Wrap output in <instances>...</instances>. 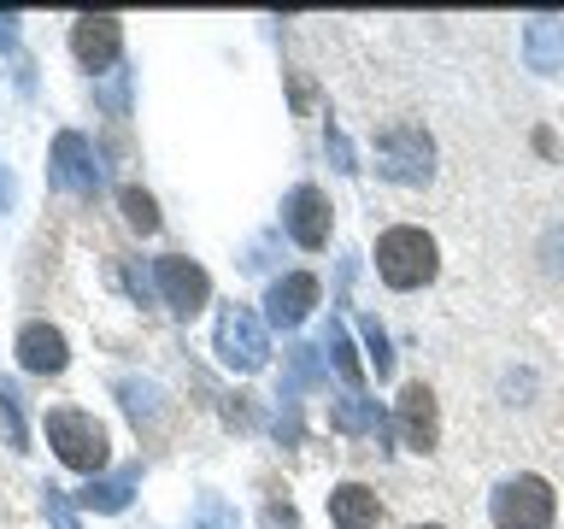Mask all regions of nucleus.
<instances>
[{
    "label": "nucleus",
    "mask_w": 564,
    "mask_h": 529,
    "mask_svg": "<svg viewBox=\"0 0 564 529\" xmlns=\"http://www.w3.org/2000/svg\"><path fill=\"white\" fill-rule=\"evenodd\" d=\"M324 353H329V365H335V377H341L352 395H359V382H365V365H359V353H352L347 342V330L341 324H324Z\"/></svg>",
    "instance_id": "nucleus-17"
},
{
    "label": "nucleus",
    "mask_w": 564,
    "mask_h": 529,
    "mask_svg": "<svg viewBox=\"0 0 564 529\" xmlns=\"http://www.w3.org/2000/svg\"><path fill=\"white\" fill-rule=\"evenodd\" d=\"M53 183L65 194H77V201H95L100 194V159L88 148V136H77V130L53 136Z\"/></svg>",
    "instance_id": "nucleus-7"
},
{
    "label": "nucleus",
    "mask_w": 564,
    "mask_h": 529,
    "mask_svg": "<svg viewBox=\"0 0 564 529\" xmlns=\"http://www.w3.org/2000/svg\"><path fill=\"white\" fill-rule=\"evenodd\" d=\"M100 106L112 118H123V106H130V71H112V83L100 88Z\"/></svg>",
    "instance_id": "nucleus-24"
},
{
    "label": "nucleus",
    "mask_w": 564,
    "mask_h": 529,
    "mask_svg": "<svg viewBox=\"0 0 564 529\" xmlns=\"http://www.w3.org/2000/svg\"><path fill=\"white\" fill-rule=\"evenodd\" d=\"M47 447L59 453V465L83 471V476H100L106 471V430L88 412H70V406L47 412Z\"/></svg>",
    "instance_id": "nucleus-3"
},
{
    "label": "nucleus",
    "mask_w": 564,
    "mask_h": 529,
    "mask_svg": "<svg viewBox=\"0 0 564 529\" xmlns=\"http://www.w3.org/2000/svg\"><path fill=\"white\" fill-rule=\"evenodd\" d=\"M412 529H441V523H412Z\"/></svg>",
    "instance_id": "nucleus-29"
},
{
    "label": "nucleus",
    "mask_w": 564,
    "mask_h": 529,
    "mask_svg": "<svg viewBox=\"0 0 564 529\" xmlns=\"http://www.w3.org/2000/svg\"><path fill=\"white\" fill-rule=\"evenodd\" d=\"M42 506H47V518H53V529H77V511H70V500H65V488H42Z\"/></svg>",
    "instance_id": "nucleus-23"
},
{
    "label": "nucleus",
    "mask_w": 564,
    "mask_h": 529,
    "mask_svg": "<svg viewBox=\"0 0 564 529\" xmlns=\"http://www.w3.org/2000/svg\"><path fill=\"white\" fill-rule=\"evenodd\" d=\"M188 529H241V523H236V511H229V500H218V494H206V500L194 506Z\"/></svg>",
    "instance_id": "nucleus-21"
},
{
    "label": "nucleus",
    "mask_w": 564,
    "mask_h": 529,
    "mask_svg": "<svg viewBox=\"0 0 564 529\" xmlns=\"http://www.w3.org/2000/svg\"><path fill=\"white\" fill-rule=\"evenodd\" d=\"M118 206H123V218H130V229H141V236L159 229V206H153L148 188H118Z\"/></svg>",
    "instance_id": "nucleus-19"
},
{
    "label": "nucleus",
    "mask_w": 564,
    "mask_h": 529,
    "mask_svg": "<svg viewBox=\"0 0 564 529\" xmlns=\"http://www.w3.org/2000/svg\"><path fill=\"white\" fill-rule=\"evenodd\" d=\"M377 171L388 183H430L435 171V141L417 130V123H394V130L377 136Z\"/></svg>",
    "instance_id": "nucleus-4"
},
{
    "label": "nucleus",
    "mask_w": 564,
    "mask_h": 529,
    "mask_svg": "<svg viewBox=\"0 0 564 529\" xmlns=\"http://www.w3.org/2000/svg\"><path fill=\"white\" fill-rule=\"evenodd\" d=\"M0 430H7V447H18V453L30 447V423H24V395H18V382H0Z\"/></svg>",
    "instance_id": "nucleus-18"
},
{
    "label": "nucleus",
    "mask_w": 564,
    "mask_h": 529,
    "mask_svg": "<svg viewBox=\"0 0 564 529\" xmlns=\"http://www.w3.org/2000/svg\"><path fill=\"white\" fill-rule=\"evenodd\" d=\"M329 194L324 188H312V183H300L289 201H282V229L306 247V253H317V247H329Z\"/></svg>",
    "instance_id": "nucleus-9"
},
{
    "label": "nucleus",
    "mask_w": 564,
    "mask_h": 529,
    "mask_svg": "<svg viewBox=\"0 0 564 529\" xmlns=\"http://www.w3.org/2000/svg\"><path fill=\"white\" fill-rule=\"evenodd\" d=\"M329 523L335 529H377L382 523V500L365 483H335L329 488Z\"/></svg>",
    "instance_id": "nucleus-13"
},
{
    "label": "nucleus",
    "mask_w": 564,
    "mask_h": 529,
    "mask_svg": "<svg viewBox=\"0 0 564 529\" xmlns=\"http://www.w3.org/2000/svg\"><path fill=\"white\" fill-rule=\"evenodd\" d=\"M12 201H18V183H12V171L0 165V212H12Z\"/></svg>",
    "instance_id": "nucleus-27"
},
{
    "label": "nucleus",
    "mask_w": 564,
    "mask_h": 529,
    "mask_svg": "<svg viewBox=\"0 0 564 529\" xmlns=\"http://www.w3.org/2000/svg\"><path fill=\"white\" fill-rule=\"evenodd\" d=\"M329 153H335V165H341V171H359V165H352V148H347V136L335 130V123H329Z\"/></svg>",
    "instance_id": "nucleus-26"
},
{
    "label": "nucleus",
    "mask_w": 564,
    "mask_h": 529,
    "mask_svg": "<svg viewBox=\"0 0 564 529\" xmlns=\"http://www.w3.org/2000/svg\"><path fill=\"white\" fill-rule=\"evenodd\" d=\"M359 330H365V347H370V365H377V377H388V370H394V353H388V335L377 330V317H359Z\"/></svg>",
    "instance_id": "nucleus-22"
},
{
    "label": "nucleus",
    "mask_w": 564,
    "mask_h": 529,
    "mask_svg": "<svg viewBox=\"0 0 564 529\" xmlns=\"http://www.w3.org/2000/svg\"><path fill=\"white\" fill-rule=\"evenodd\" d=\"M18 365L35 370V377H59V370L70 365L65 335L53 324H24V330H18Z\"/></svg>",
    "instance_id": "nucleus-12"
},
{
    "label": "nucleus",
    "mask_w": 564,
    "mask_h": 529,
    "mask_svg": "<svg viewBox=\"0 0 564 529\" xmlns=\"http://www.w3.org/2000/svg\"><path fill=\"white\" fill-rule=\"evenodd\" d=\"M435 271H441V253L430 229L394 224L377 236V277L388 289H423V282H435Z\"/></svg>",
    "instance_id": "nucleus-1"
},
{
    "label": "nucleus",
    "mask_w": 564,
    "mask_h": 529,
    "mask_svg": "<svg viewBox=\"0 0 564 529\" xmlns=\"http://www.w3.org/2000/svg\"><path fill=\"white\" fill-rule=\"evenodd\" d=\"M494 529H553L558 518V494L546 476H506L488 500Z\"/></svg>",
    "instance_id": "nucleus-2"
},
{
    "label": "nucleus",
    "mask_w": 564,
    "mask_h": 529,
    "mask_svg": "<svg viewBox=\"0 0 564 529\" xmlns=\"http://www.w3.org/2000/svg\"><path fill=\"white\" fill-rule=\"evenodd\" d=\"M0 47H18V18H12V12L0 18Z\"/></svg>",
    "instance_id": "nucleus-28"
},
{
    "label": "nucleus",
    "mask_w": 564,
    "mask_h": 529,
    "mask_svg": "<svg viewBox=\"0 0 564 529\" xmlns=\"http://www.w3.org/2000/svg\"><path fill=\"white\" fill-rule=\"evenodd\" d=\"M153 282H159V294H165V306H171L176 317H194V312L212 300V277H206L188 253L153 259Z\"/></svg>",
    "instance_id": "nucleus-6"
},
{
    "label": "nucleus",
    "mask_w": 564,
    "mask_h": 529,
    "mask_svg": "<svg viewBox=\"0 0 564 529\" xmlns=\"http://www.w3.org/2000/svg\"><path fill=\"white\" fill-rule=\"evenodd\" d=\"M218 359L229 370H259L264 359H271V335H264V324L247 306H229L218 317Z\"/></svg>",
    "instance_id": "nucleus-5"
},
{
    "label": "nucleus",
    "mask_w": 564,
    "mask_h": 529,
    "mask_svg": "<svg viewBox=\"0 0 564 529\" xmlns=\"http://www.w3.org/2000/svg\"><path fill=\"white\" fill-rule=\"evenodd\" d=\"M312 306H317V277H312V271L276 277V282H271V294H264V312H271V324H276V330L306 324Z\"/></svg>",
    "instance_id": "nucleus-11"
},
{
    "label": "nucleus",
    "mask_w": 564,
    "mask_h": 529,
    "mask_svg": "<svg viewBox=\"0 0 564 529\" xmlns=\"http://www.w3.org/2000/svg\"><path fill=\"white\" fill-rule=\"evenodd\" d=\"M135 465L130 471H118V476H88V488L77 494V500L88 506V511H123L130 506V494H135Z\"/></svg>",
    "instance_id": "nucleus-16"
},
{
    "label": "nucleus",
    "mask_w": 564,
    "mask_h": 529,
    "mask_svg": "<svg viewBox=\"0 0 564 529\" xmlns=\"http://www.w3.org/2000/svg\"><path fill=\"white\" fill-rule=\"evenodd\" d=\"M70 53H77V65L83 71H112L118 65V53H123V24L118 18H77V24H70Z\"/></svg>",
    "instance_id": "nucleus-10"
},
{
    "label": "nucleus",
    "mask_w": 564,
    "mask_h": 529,
    "mask_svg": "<svg viewBox=\"0 0 564 529\" xmlns=\"http://www.w3.org/2000/svg\"><path fill=\"white\" fill-rule=\"evenodd\" d=\"M394 435H400L412 453H435L441 412H435V395H430L423 382H405V388H400V400H394Z\"/></svg>",
    "instance_id": "nucleus-8"
},
{
    "label": "nucleus",
    "mask_w": 564,
    "mask_h": 529,
    "mask_svg": "<svg viewBox=\"0 0 564 529\" xmlns=\"http://www.w3.org/2000/svg\"><path fill=\"white\" fill-rule=\"evenodd\" d=\"M118 395H123V406H130V418H135V423H141V418H148V423L159 418V388H153V382L123 377V382H118Z\"/></svg>",
    "instance_id": "nucleus-20"
},
{
    "label": "nucleus",
    "mask_w": 564,
    "mask_h": 529,
    "mask_svg": "<svg viewBox=\"0 0 564 529\" xmlns=\"http://www.w3.org/2000/svg\"><path fill=\"white\" fill-rule=\"evenodd\" d=\"M264 529H300V518H294V506H282V500H271V506H264Z\"/></svg>",
    "instance_id": "nucleus-25"
},
{
    "label": "nucleus",
    "mask_w": 564,
    "mask_h": 529,
    "mask_svg": "<svg viewBox=\"0 0 564 529\" xmlns=\"http://www.w3.org/2000/svg\"><path fill=\"white\" fill-rule=\"evenodd\" d=\"M523 60H529V71H558L564 65V18H529Z\"/></svg>",
    "instance_id": "nucleus-15"
},
{
    "label": "nucleus",
    "mask_w": 564,
    "mask_h": 529,
    "mask_svg": "<svg viewBox=\"0 0 564 529\" xmlns=\"http://www.w3.org/2000/svg\"><path fill=\"white\" fill-rule=\"evenodd\" d=\"M329 430H341V435H377V441H388V435H394V418H388L377 400L347 395V400H335V406H329Z\"/></svg>",
    "instance_id": "nucleus-14"
}]
</instances>
